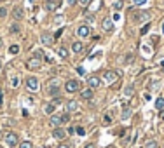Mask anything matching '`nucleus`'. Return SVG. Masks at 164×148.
Returning a JSON list of instances; mask_svg holds the SVG:
<instances>
[{
  "instance_id": "obj_22",
  "label": "nucleus",
  "mask_w": 164,
  "mask_h": 148,
  "mask_svg": "<svg viewBox=\"0 0 164 148\" xmlns=\"http://www.w3.org/2000/svg\"><path fill=\"white\" fill-rule=\"evenodd\" d=\"M155 108H157V110H163L164 108V98H163V96L155 99Z\"/></svg>"
},
{
  "instance_id": "obj_17",
  "label": "nucleus",
  "mask_w": 164,
  "mask_h": 148,
  "mask_svg": "<svg viewBox=\"0 0 164 148\" xmlns=\"http://www.w3.org/2000/svg\"><path fill=\"white\" fill-rule=\"evenodd\" d=\"M129 117H131V108H129L127 105H124V108H122V115H121V118H122V120H127Z\"/></svg>"
},
{
  "instance_id": "obj_50",
  "label": "nucleus",
  "mask_w": 164,
  "mask_h": 148,
  "mask_svg": "<svg viewBox=\"0 0 164 148\" xmlns=\"http://www.w3.org/2000/svg\"><path fill=\"white\" fill-rule=\"evenodd\" d=\"M0 148H2V147H0Z\"/></svg>"
},
{
  "instance_id": "obj_37",
  "label": "nucleus",
  "mask_w": 164,
  "mask_h": 148,
  "mask_svg": "<svg viewBox=\"0 0 164 148\" xmlns=\"http://www.w3.org/2000/svg\"><path fill=\"white\" fill-rule=\"evenodd\" d=\"M77 73H79V75H86V70L82 68V66H79V68H77Z\"/></svg>"
},
{
  "instance_id": "obj_43",
  "label": "nucleus",
  "mask_w": 164,
  "mask_h": 148,
  "mask_svg": "<svg viewBox=\"0 0 164 148\" xmlns=\"http://www.w3.org/2000/svg\"><path fill=\"white\" fill-rule=\"evenodd\" d=\"M18 84H19V80H18V79H12V86H14V87H16Z\"/></svg>"
},
{
  "instance_id": "obj_19",
  "label": "nucleus",
  "mask_w": 164,
  "mask_h": 148,
  "mask_svg": "<svg viewBox=\"0 0 164 148\" xmlns=\"http://www.w3.org/2000/svg\"><path fill=\"white\" fill-rule=\"evenodd\" d=\"M133 94H134V86H126L124 87V96L126 98H131Z\"/></svg>"
},
{
  "instance_id": "obj_16",
  "label": "nucleus",
  "mask_w": 164,
  "mask_h": 148,
  "mask_svg": "<svg viewBox=\"0 0 164 148\" xmlns=\"http://www.w3.org/2000/svg\"><path fill=\"white\" fill-rule=\"evenodd\" d=\"M148 19H150V14L148 12H142V14L136 16V21L138 23H148Z\"/></svg>"
},
{
  "instance_id": "obj_12",
  "label": "nucleus",
  "mask_w": 164,
  "mask_h": 148,
  "mask_svg": "<svg viewBox=\"0 0 164 148\" xmlns=\"http://www.w3.org/2000/svg\"><path fill=\"white\" fill-rule=\"evenodd\" d=\"M101 28L105 30V31H112V30H113V21L110 19V18H103Z\"/></svg>"
},
{
  "instance_id": "obj_30",
  "label": "nucleus",
  "mask_w": 164,
  "mask_h": 148,
  "mask_svg": "<svg viewBox=\"0 0 164 148\" xmlns=\"http://www.w3.org/2000/svg\"><path fill=\"white\" fill-rule=\"evenodd\" d=\"M18 52H19V47H18L16 44H14V45H10V47H9V54H18Z\"/></svg>"
},
{
  "instance_id": "obj_44",
  "label": "nucleus",
  "mask_w": 164,
  "mask_h": 148,
  "mask_svg": "<svg viewBox=\"0 0 164 148\" xmlns=\"http://www.w3.org/2000/svg\"><path fill=\"white\" fill-rule=\"evenodd\" d=\"M112 19H113V21H119V19H121V16H119V14H113Z\"/></svg>"
},
{
  "instance_id": "obj_26",
  "label": "nucleus",
  "mask_w": 164,
  "mask_h": 148,
  "mask_svg": "<svg viewBox=\"0 0 164 148\" xmlns=\"http://www.w3.org/2000/svg\"><path fill=\"white\" fill-rule=\"evenodd\" d=\"M122 7H124V2H122V0H117V2L113 4V9L117 10V12H119V10L122 9Z\"/></svg>"
},
{
  "instance_id": "obj_29",
  "label": "nucleus",
  "mask_w": 164,
  "mask_h": 148,
  "mask_svg": "<svg viewBox=\"0 0 164 148\" xmlns=\"http://www.w3.org/2000/svg\"><path fill=\"white\" fill-rule=\"evenodd\" d=\"M148 30H150V23H147L143 28L140 30V35H147V33H148Z\"/></svg>"
},
{
  "instance_id": "obj_36",
  "label": "nucleus",
  "mask_w": 164,
  "mask_h": 148,
  "mask_svg": "<svg viewBox=\"0 0 164 148\" xmlns=\"http://www.w3.org/2000/svg\"><path fill=\"white\" fill-rule=\"evenodd\" d=\"M7 16V9L5 7H0V18H5Z\"/></svg>"
},
{
  "instance_id": "obj_24",
  "label": "nucleus",
  "mask_w": 164,
  "mask_h": 148,
  "mask_svg": "<svg viewBox=\"0 0 164 148\" xmlns=\"http://www.w3.org/2000/svg\"><path fill=\"white\" fill-rule=\"evenodd\" d=\"M54 108H56V105H54V103H49V105L45 106V113H47V115H52V113H54Z\"/></svg>"
},
{
  "instance_id": "obj_40",
  "label": "nucleus",
  "mask_w": 164,
  "mask_h": 148,
  "mask_svg": "<svg viewBox=\"0 0 164 148\" xmlns=\"http://www.w3.org/2000/svg\"><path fill=\"white\" fill-rule=\"evenodd\" d=\"M150 42H152V44H157V42H159V37H152V39H150Z\"/></svg>"
},
{
  "instance_id": "obj_20",
  "label": "nucleus",
  "mask_w": 164,
  "mask_h": 148,
  "mask_svg": "<svg viewBox=\"0 0 164 148\" xmlns=\"http://www.w3.org/2000/svg\"><path fill=\"white\" fill-rule=\"evenodd\" d=\"M56 7H58V2H56V0H47V2H45V9L47 10H54Z\"/></svg>"
},
{
  "instance_id": "obj_46",
  "label": "nucleus",
  "mask_w": 164,
  "mask_h": 148,
  "mask_svg": "<svg viewBox=\"0 0 164 148\" xmlns=\"http://www.w3.org/2000/svg\"><path fill=\"white\" fill-rule=\"evenodd\" d=\"M161 31L164 33V19H163V23H161Z\"/></svg>"
},
{
  "instance_id": "obj_18",
  "label": "nucleus",
  "mask_w": 164,
  "mask_h": 148,
  "mask_svg": "<svg viewBox=\"0 0 164 148\" xmlns=\"http://www.w3.org/2000/svg\"><path fill=\"white\" fill-rule=\"evenodd\" d=\"M49 94H51V96H58V94H60V87H58V84H56V82L49 86Z\"/></svg>"
},
{
  "instance_id": "obj_11",
  "label": "nucleus",
  "mask_w": 164,
  "mask_h": 148,
  "mask_svg": "<svg viewBox=\"0 0 164 148\" xmlns=\"http://www.w3.org/2000/svg\"><path fill=\"white\" fill-rule=\"evenodd\" d=\"M65 136H66V131L61 127H54L52 129V138L56 139H65Z\"/></svg>"
},
{
  "instance_id": "obj_5",
  "label": "nucleus",
  "mask_w": 164,
  "mask_h": 148,
  "mask_svg": "<svg viewBox=\"0 0 164 148\" xmlns=\"http://www.w3.org/2000/svg\"><path fill=\"white\" fill-rule=\"evenodd\" d=\"M40 44L42 45H47V47H51L52 44H54V35H51V33H42L40 35Z\"/></svg>"
},
{
  "instance_id": "obj_48",
  "label": "nucleus",
  "mask_w": 164,
  "mask_h": 148,
  "mask_svg": "<svg viewBox=\"0 0 164 148\" xmlns=\"http://www.w3.org/2000/svg\"><path fill=\"white\" fill-rule=\"evenodd\" d=\"M0 2H5V0H0Z\"/></svg>"
},
{
  "instance_id": "obj_15",
  "label": "nucleus",
  "mask_w": 164,
  "mask_h": 148,
  "mask_svg": "<svg viewBox=\"0 0 164 148\" xmlns=\"http://www.w3.org/2000/svg\"><path fill=\"white\" fill-rule=\"evenodd\" d=\"M72 51L75 52V54H81L82 51H84V44L79 42V40H77V42H73V44H72Z\"/></svg>"
},
{
  "instance_id": "obj_28",
  "label": "nucleus",
  "mask_w": 164,
  "mask_h": 148,
  "mask_svg": "<svg viewBox=\"0 0 164 148\" xmlns=\"http://www.w3.org/2000/svg\"><path fill=\"white\" fill-rule=\"evenodd\" d=\"M9 30H10V33H19L21 28H19V25H16V23H14V25H10Z\"/></svg>"
},
{
  "instance_id": "obj_7",
  "label": "nucleus",
  "mask_w": 164,
  "mask_h": 148,
  "mask_svg": "<svg viewBox=\"0 0 164 148\" xmlns=\"http://www.w3.org/2000/svg\"><path fill=\"white\" fill-rule=\"evenodd\" d=\"M26 87L30 89L31 92L39 91V80L35 79V77H28V79H26Z\"/></svg>"
},
{
  "instance_id": "obj_35",
  "label": "nucleus",
  "mask_w": 164,
  "mask_h": 148,
  "mask_svg": "<svg viewBox=\"0 0 164 148\" xmlns=\"http://www.w3.org/2000/svg\"><path fill=\"white\" fill-rule=\"evenodd\" d=\"M75 131H77V134H81V136L86 134V129H84V127H75Z\"/></svg>"
},
{
  "instance_id": "obj_21",
  "label": "nucleus",
  "mask_w": 164,
  "mask_h": 148,
  "mask_svg": "<svg viewBox=\"0 0 164 148\" xmlns=\"http://www.w3.org/2000/svg\"><path fill=\"white\" fill-rule=\"evenodd\" d=\"M58 54H60L63 59H66L68 58V49H66V47H58Z\"/></svg>"
},
{
  "instance_id": "obj_23",
  "label": "nucleus",
  "mask_w": 164,
  "mask_h": 148,
  "mask_svg": "<svg viewBox=\"0 0 164 148\" xmlns=\"http://www.w3.org/2000/svg\"><path fill=\"white\" fill-rule=\"evenodd\" d=\"M143 148H159V147H157V141H155V139H148V141L145 143Z\"/></svg>"
},
{
  "instance_id": "obj_25",
  "label": "nucleus",
  "mask_w": 164,
  "mask_h": 148,
  "mask_svg": "<svg viewBox=\"0 0 164 148\" xmlns=\"http://www.w3.org/2000/svg\"><path fill=\"white\" fill-rule=\"evenodd\" d=\"M18 147L19 148H33V143H31V141H21Z\"/></svg>"
},
{
  "instance_id": "obj_27",
  "label": "nucleus",
  "mask_w": 164,
  "mask_h": 148,
  "mask_svg": "<svg viewBox=\"0 0 164 148\" xmlns=\"http://www.w3.org/2000/svg\"><path fill=\"white\" fill-rule=\"evenodd\" d=\"M66 122H70V113L68 112H65L61 115V124H66Z\"/></svg>"
},
{
  "instance_id": "obj_4",
  "label": "nucleus",
  "mask_w": 164,
  "mask_h": 148,
  "mask_svg": "<svg viewBox=\"0 0 164 148\" xmlns=\"http://www.w3.org/2000/svg\"><path fill=\"white\" fill-rule=\"evenodd\" d=\"M117 79H119V73H117V71L107 70V71L103 73V80H105V82H108V84H113Z\"/></svg>"
},
{
  "instance_id": "obj_10",
  "label": "nucleus",
  "mask_w": 164,
  "mask_h": 148,
  "mask_svg": "<svg viewBox=\"0 0 164 148\" xmlns=\"http://www.w3.org/2000/svg\"><path fill=\"white\" fill-rule=\"evenodd\" d=\"M65 108H66V112H68V113H70V112H77V110H79V101H75V99L66 101Z\"/></svg>"
},
{
  "instance_id": "obj_49",
  "label": "nucleus",
  "mask_w": 164,
  "mask_h": 148,
  "mask_svg": "<svg viewBox=\"0 0 164 148\" xmlns=\"http://www.w3.org/2000/svg\"><path fill=\"white\" fill-rule=\"evenodd\" d=\"M163 98H164V96H163Z\"/></svg>"
},
{
  "instance_id": "obj_38",
  "label": "nucleus",
  "mask_w": 164,
  "mask_h": 148,
  "mask_svg": "<svg viewBox=\"0 0 164 148\" xmlns=\"http://www.w3.org/2000/svg\"><path fill=\"white\" fill-rule=\"evenodd\" d=\"M65 2H66V4H68V5H75V4H77V2H79V0H65Z\"/></svg>"
},
{
  "instance_id": "obj_3",
  "label": "nucleus",
  "mask_w": 164,
  "mask_h": 148,
  "mask_svg": "<svg viewBox=\"0 0 164 148\" xmlns=\"http://www.w3.org/2000/svg\"><path fill=\"white\" fill-rule=\"evenodd\" d=\"M42 66V59H37V58H30V59H26V68L28 70H39Z\"/></svg>"
},
{
  "instance_id": "obj_32",
  "label": "nucleus",
  "mask_w": 164,
  "mask_h": 148,
  "mask_svg": "<svg viewBox=\"0 0 164 148\" xmlns=\"http://www.w3.org/2000/svg\"><path fill=\"white\" fill-rule=\"evenodd\" d=\"M133 61H134V56H133V54H127V56H126V61H124V63H126V65H131Z\"/></svg>"
},
{
  "instance_id": "obj_34",
  "label": "nucleus",
  "mask_w": 164,
  "mask_h": 148,
  "mask_svg": "<svg viewBox=\"0 0 164 148\" xmlns=\"http://www.w3.org/2000/svg\"><path fill=\"white\" fill-rule=\"evenodd\" d=\"M79 4H81L82 7H87V5L91 4V0H79Z\"/></svg>"
},
{
  "instance_id": "obj_41",
  "label": "nucleus",
  "mask_w": 164,
  "mask_h": 148,
  "mask_svg": "<svg viewBox=\"0 0 164 148\" xmlns=\"http://www.w3.org/2000/svg\"><path fill=\"white\" fill-rule=\"evenodd\" d=\"M84 148H96V145H94V143H87Z\"/></svg>"
},
{
  "instance_id": "obj_45",
  "label": "nucleus",
  "mask_w": 164,
  "mask_h": 148,
  "mask_svg": "<svg viewBox=\"0 0 164 148\" xmlns=\"http://www.w3.org/2000/svg\"><path fill=\"white\" fill-rule=\"evenodd\" d=\"M159 117H161V118H163V120H164V108L161 110V113H159Z\"/></svg>"
},
{
  "instance_id": "obj_9",
  "label": "nucleus",
  "mask_w": 164,
  "mask_h": 148,
  "mask_svg": "<svg viewBox=\"0 0 164 148\" xmlns=\"http://www.w3.org/2000/svg\"><path fill=\"white\" fill-rule=\"evenodd\" d=\"M12 18H14V19H18V21L25 18V10H23L21 5H16V7L12 9Z\"/></svg>"
},
{
  "instance_id": "obj_47",
  "label": "nucleus",
  "mask_w": 164,
  "mask_h": 148,
  "mask_svg": "<svg viewBox=\"0 0 164 148\" xmlns=\"http://www.w3.org/2000/svg\"><path fill=\"white\" fill-rule=\"evenodd\" d=\"M2 45H4V40L0 39V49H2Z\"/></svg>"
},
{
  "instance_id": "obj_1",
  "label": "nucleus",
  "mask_w": 164,
  "mask_h": 148,
  "mask_svg": "<svg viewBox=\"0 0 164 148\" xmlns=\"http://www.w3.org/2000/svg\"><path fill=\"white\" fill-rule=\"evenodd\" d=\"M65 91L66 92H77V91H81V82L79 80H73V79L66 80L65 82Z\"/></svg>"
},
{
  "instance_id": "obj_42",
  "label": "nucleus",
  "mask_w": 164,
  "mask_h": 148,
  "mask_svg": "<svg viewBox=\"0 0 164 148\" xmlns=\"http://www.w3.org/2000/svg\"><path fill=\"white\" fill-rule=\"evenodd\" d=\"M108 122H112V117H108V115H105V124H108Z\"/></svg>"
},
{
  "instance_id": "obj_13",
  "label": "nucleus",
  "mask_w": 164,
  "mask_h": 148,
  "mask_svg": "<svg viewBox=\"0 0 164 148\" xmlns=\"http://www.w3.org/2000/svg\"><path fill=\"white\" fill-rule=\"evenodd\" d=\"M49 124H51L52 127H60V126H61V115H58V113L51 115V120H49Z\"/></svg>"
},
{
  "instance_id": "obj_2",
  "label": "nucleus",
  "mask_w": 164,
  "mask_h": 148,
  "mask_svg": "<svg viewBox=\"0 0 164 148\" xmlns=\"http://www.w3.org/2000/svg\"><path fill=\"white\" fill-rule=\"evenodd\" d=\"M4 139H5V143H7L10 148H14V147H18V145H19V138H18V134H16V132H7V134L4 136Z\"/></svg>"
},
{
  "instance_id": "obj_39",
  "label": "nucleus",
  "mask_w": 164,
  "mask_h": 148,
  "mask_svg": "<svg viewBox=\"0 0 164 148\" xmlns=\"http://www.w3.org/2000/svg\"><path fill=\"white\" fill-rule=\"evenodd\" d=\"M58 148H70V143H60Z\"/></svg>"
},
{
  "instance_id": "obj_14",
  "label": "nucleus",
  "mask_w": 164,
  "mask_h": 148,
  "mask_svg": "<svg viewBox=\"0 0 164 148\" xmlns=\"http://www.w3.org/2000/svg\"><path fill=\"white\" fill-rule=\"evenodd\" d=\"M81 98L82 99H87V101H89V99H92V89L91 87L82 89V91H81Z\"/></svg>"
},
{
  "instance_id": "obj_6",
  "label": "nucleus",
  "mask_w": 164,
  "mask_h": 148,
  "mask_svg": "<svg viewBox=\"0 0 164 148\" xmlns=\"http://www.w3.org/2000/svg\"><path fill=\"white\" fill-rule=\"evenodd\" d=\"M77 35H79L81 39H87V37L91 35V28H89L87 25H81V26L77 28Z\"/></svg>"
},
{
  "instance_id": "obj_33",
  "label": "nucleus",
  "mask_w": 164,
  "mask_h": 148,
  "mask_svg": "<svg viewBox=\"0 0 164 148\" xmlns=\"http://www.w3.org/2000/svg\"><path fill=\"white\" fill-rule=\"evenodd\" d=\"M33 58H37V59H42V58H44V52H42V51H35V54H33Z\"/></svg>"
},
{
  "instance_id": "obj_31",
  "label": "nucleus",
  "mask_w": 164,
  "mask_h": 148,
  "mask_svg": "<svg viewBox=\"0 0 164 148\" xmlns=\"http://www.w3.org/2000/svg\"><path fill=\"white\" fill-rule=\"evenodd\" d=\"M148 0H133V4L136 5V7H142V5H145Z\"/></svg>"
},
{
  "instance_id": "obj_8",
  "label": "nucleus",
  "mask_w": 164,
  "mask_h": 148,
  "mask_svg": "<svg viewBox=\"0 0 164 148\" xmlns=\"http://www.w3.org/2000/svg\"><path fill=\"white\" fill-rule=\"evenodd\" d=\"M87 84H89V87H91V89H98L100 86H101V79H100V77H96V75H92V77L87 79Z\"/></svg>"
}]
</instances>
